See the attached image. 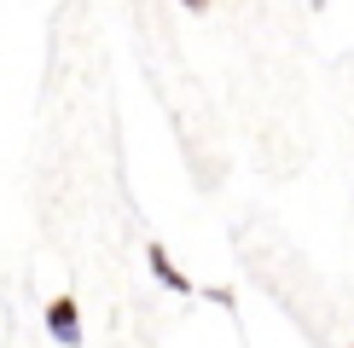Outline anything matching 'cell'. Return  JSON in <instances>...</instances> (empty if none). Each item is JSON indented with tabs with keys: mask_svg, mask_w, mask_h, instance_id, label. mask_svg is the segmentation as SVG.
<instances>
[{
	"mask_svg": "<svg viewBox=\"0 0 354 348\" xmlns=\"http://www.w3.org/2000/svg\"><path fill=\"white\" fill-rule=\"evenodd\" d=\"M145 267H151V279L163 284V290H174V296H192V290H198V284H192V279H186L180 267H174V255H169V244H157V238L145 244Z\"/></svg>",
	"mask_w": 354,
	"mask_h": 348,
	"instance_id": "2",
	"label": "cell"
},
{
	"mask_svg": "<svg viewBox=\"0 0 354 348\" xmlns=\"http://www.w3.org/2000/svg\"><path fill=\"white\" fill-rule=\"evenodd\" d=\"M47 331H53L58 348H82V308H76V296H53L47 302Z\"/></svg>",
	"mask_w": 354,
	"mask_h": 348,
	"instance_id": "1",
	"label": "cell"
},
{
	"mask_svg": "<svg viewBox=\"0 0 354 348\" xmlns=\"http://www.w3.org/2000/svg\"><path fill=\"white\" fill-rule=\"evenodd\" d=\"M308 6H314V12H326V6H331V0H308Z\"/></svg>",
	"mask_w": 354,
	"mask_h": 348,
	"instance_id": "4",
	"label": "cell"
},
{
	"mask_svg": "<svg viewBox=\"0 0 354 348\" xmlns=\"http://www.w3.org/2000/svg\"><path fill=\"white\" fill-rule=\"evenodd\" d=\"M180 6H186V12H209V0H180Z\"/></svg>",
	"mask_w": 354,
	"mask_h": 348,
	"instance_id": "3",
	"label": "cell"
}]
</instances>
